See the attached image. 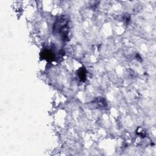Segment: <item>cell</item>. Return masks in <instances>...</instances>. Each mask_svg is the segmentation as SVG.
Wrapping results in <instances>:
<instances>
[{
  "instance_id": "obj_1",
  "label": "cell",
  "mask_w": 156,
  "mask_h": 156,
  "mask_svg": "<svg viewBox=\"0 0 156 156\" xmlns=\"http://www.w3.org/2000/svg\"><path fill=\"white\" fill-rule=\"evenodd\" d=\"M54 30L56 31V32L60 34L63 38L66 37L68 32V23L66 19L65 18H61L58 20L54 24Z\"/></svg>"
}]
</instances>
